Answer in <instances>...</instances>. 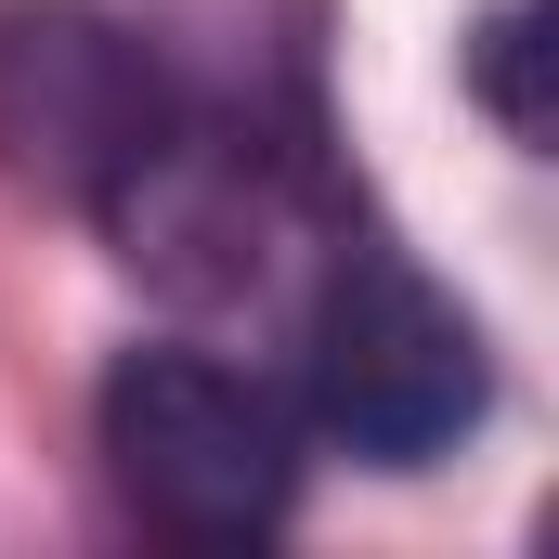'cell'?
Returning <instances> with one entry per match:
<instances>
[{"label":"cell","instance_id":"obj_2","mask_svg":"<svg viewBox=\"0 0 559 559\" xmlns=\"http://www.w3.org/2000/svg\"><path fill=\"white\" fill-rule=\"evenodd\" d=\"M105 481L143 534L169 547H248L299 508V417L274 378H248L235 352L195 338H131L92 391Z\"/></svg>","mask_w":559,"mask_h":559},{"label":"cell","instance_id":"obj_4","mask_svg":"<svg viewBox=\"0 0 559 559\" xmlns=\"http://www.w3.org/2000/svg\"><path fill=\"white\" fill-rule=\"evenodd\" d=\"M92 222H105L118 261H131L143 286H169V299H261V286H274V248L299 235V182H286V156L261 131L182 105V118L156 131V156H143Z\"/></svg>","mask_w":559,"mask_h":559},{"label":"cell","instance_id":"obj_5","mask_svg":"<svg viewBox=\"0 0 559 559\" xmlns=\"http://www.w3.org/2000/svg\"><path fill=\"white\" fill-rule=\"evenodd\" d=\"M468 79H481V105H495L521 143L547 131V105H534V0H495V13H481V39H468Z\"/></svg>","mask_w":559,"mask_h":559},{"label":"cell","instance_id":"obj_3","mask_svg":"<svg viewBox=\"0 0 559 559\" xmlns=\"http://www.w3.org/2000/svg\"><path fill=\"white\" fill-rule=\"evenodd\" d=\"M182 118L169 66L105 0H0V182L39 209H105Z\"/></svg>","mask_w":559,"mask_h":559},{"label":"cell","instance_id":"obj_1","mask_svg":"<svg viewBox=\"0 0 559 559\" xmlns=\"http://www.w3.org/2000/svg\"><path fill=\"white\" fill-rule=\"evenodd\" d=\"M299 404L365 468H429L495 417V352L429 261H404L391 235H338L299 312Z\"/></svg>","mask_w":559,"mask_h":559}]
</instances>
